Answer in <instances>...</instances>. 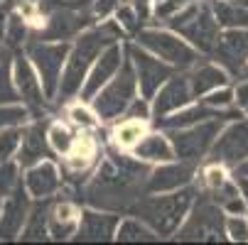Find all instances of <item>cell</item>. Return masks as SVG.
<instances>
[{
    "label": "cell",
    "mask_w": 248,
    "mask_h": 245,
    "mask_svg": "<svg viewBox=\"0 0 248 245\" xmlns=\"http://www.w3.org/2000/svg\"><path fill=\"white\" fill-rule=\"evenodd\" d=\"M148 164H143L138 157L108 152L93 172V177L84 191V201L91 208H101V211H130V206L145 194L148 184Z\"/></svg>",
    "instance_id": "obj_1"
},
{
    "label": "cell",
    "mask_w": 248,
    "mask_h": 245,
    "mask_svg": "<svg viewBox=\"0 0 248 245\" xmlns=\"http://www.w3.org/2000/svg\"><path fill=\"white\" fill-rule=\"evenodd\" d=\"M123 27L116 22H103L98 27L84 29L77 42L69 49L66 64H64V74H62V84H59V101H69L74 98L77 93H81L84 81L91 72V66L96 64V59L101 57V52L106 47H111L113 42L121 40Z\"/></svg>",
    "instance_id": "obj_2"
},
{
    "label": "cell",
    "mask_w": 248,
    "mask_h": 245,
    "mask_svg": "<svg viewBox=\"0 0 248 245\" xmlns=\"http://www.w3.org/2000/svg\"><path fill=\"white\" fill-rule=\"evenodd\" d=\"M194 199H197L194 187L162 191L160 196L143 194L130 206V214L140 221H145L160 238H167V235H174L180 231V223L187 218Z\"/></svg>",
    "instance_id": "obj_3"
},
{
    "label": "cell",
    "mask_w": 248,
    "mask_h": 245,
    "mask_svg": "<svg viewBox=\"0 0 248 245\" xmlns=\"http://www.w3.org/2000/svg\"><path fill=\"white\" fill-rule=\"evenodd\" d=\"M167 27L177 34H182L185 40L192 42L194 49L204 54H214L219 40H221V25L211 10V3H189L185 10L170 15Z\"/></svg>",
    "instance_id": "obj_4"
},
{
    "label": "cell",
    "mask_w": 248,
    "mask_h": 245,
    "mask_svg": "<svg viewBox=\"0 0 248 245\" xmlns=\"http://www.w3.org/2000/svg\"><path fill=\"white\" fill-rule=\"evenodd\" d=\"M135 93H138V76H135L133 61L125 59L123 66L118 69V74L91 98L93 113L98 115V120H106V123L116 120L118 115L128 111V106L135 101Z\"/></svg>",
    "instance_id": "obj_5"
},
{
    "label": "cell",
    "mask_w": 248,
    "mask_h": 245,
    "mask_svg": "<svg viewBox=\"0 0 248 245\" xmlns=\"http://www.w3.org/2000/svg\"><path fill=\"white\" fill-rule=\"evenodd\" d=\"M69 49H72L69 42H47V40H37V42L27 40V44H25V54L30 57L32 66L37 69L47 98H57V93H59Z\"/></svg>",
    "instance_id": "obj_6"
},
{
    "label": "cell",
    "mask_w": 248,
    "mask_h": 245,
    "mask_svg": "<svg viewBox=\"0 0 248 245\" xmlns=\"http://www.w3.org/2000/svg\"><path fill=\"white\" fill-rule=\"evenodd\" d=\"M180 240H224L226 218L224 208L209 194H199L187 214V223L177 231Z\"/></svg>",
    "instance_id": "obj_7"
},
{
    "label": "cell",
    "mask_w": 248,
    "mask_h": 245,
    "mask_svg": "<svg viewBox=\"0 0 248 245\" xmlns=\"http://www.w3.org/2000/svg\"><path fill=\"white\" fill-rule=\"evenodd\" d=\"M226 120L229 118H211V120H204V123H197V125H189V128L167 130V137L174 147V155L185 162L197 164L206 152H211V147H214L217 137L221 135Z\"/></svg>",
    "instance_id": "obj_8"
},
{
    "label": "cell",
    "mask_w": 248,
    "mask_h": 245,
    "mask_svg": "<svg viewBox=\"0 0 248 245\" xmlns=\"http://www.w3.org/2000/svg\"><path fill=\"white\" fill-rule=\"evenodd\" d=\"M135 40L140 47H145L162 61L172 64L174 69H192L197 64V49L180 40V34L165 32V29H140L135 34Z\"/></svg>",
    "instance_id": "obj_9"
},
{
    "label": "cell",
    "mask_w": 248,
    "mask_h": 245,
    "mask_svg": "<svg viewBox=\"0 0 248 245\" xmlns=\"http://www.w3.org/2000/svg\"><path fill=\"white\" fill-rule=\"evenodd\" d=\"M93 10L91 8H74V5H64L54 8L47 13L45 27L40 29V40L47 42H66L81 34L86 27L93 25Z\"/></svg>",
    "instance_id": "obj_10"
},
{
    "label": "cell",
    "mask_w": 248,
    "mask_h": 245,
    "mask_svg": "<svg viewBox=\"0 0 248 245\" xmlns=\"http://www.w3.org/2000/svg\"><path fill=\"white\" fill-rule=\"evenodd\" d=\"M130 61H133V69H135V76H138V86H140V93H143L145 101L155 98V93L165 86L167 79L174 76V66L162 61V59H155L145 52V47L140 49L135 44L125 47Z\"/></svg>",
    "instance_id": "obj_11"
},
{
    "label": "cell",
    "mask_w": 248,
    "mask_h": 245,
    "mask_svg": "<svg viewBox=\"0 0 248 245\" xmlns=\"http://www.w3.org/2000/svg\"><path fill=\"white\" fill-rule=\"evenodd\" d=\"M101 159V147L91 135H79L74 147L64 155L62 162V179H66L74 189L81 187V182L93 172L96 162Z\"/></svg>",
    "instance_id": "obj_12"
},
{
    "label": "cell",
    "mask_w": 248,
    "mask_h": 245,
    "mask_svg": "<svg viewBox=\"0 0 248 245\" xmlns=\"http://www.w3.org/2000/svg\"><path fill=\"white\" fill-rule=\"evenodd\" d=\"M243 159H248V120H236L217 137L211 147V162L236 167Z\"/></svg>",
    "instance_id": "obj_13"
},
{
    "label": "cell",
    "mask_w": 248,
    "mask_h": 245,
    "mask_svg": "<svg viewBox=\"0 0 248 245\" xmlns=\"http://www.w3.org/2000/svg\"><path fill=\"white\" fill-rule=\"evenodd\" d=\"M13 79H15V86L20 91L22 103H25L30 111H40L45 106V101H49L47 93H45V88H42L37 69L32 66L30 57L22 54V52L13 59Z\"/></svg>",
    "instance_id": "obj_14"
},
{
    "label": "cell",
    "mask_w": 248,
    "mask_h": 245,
    "mask_svg": "<svg viewBox=\"0 0 248 245\" xmlns=\"http://www.w3.org/2000/svg\"><path fill=\"white\" fill-rule=\"evenodd\" d=\"M32 196L25 189V184H20L10 196L3 199V214H0V240H13L20 238L25 221L30 216V208H32Z\"/></svg>",
    "instance_id": "obj_15"
},
{
    "label": "cell",
    "mask_w": 248,
    "mask_h": 245,
    "mask_svg": "<svg viewBox=\"0 0 248 245\" xmlns=\"http://www.w3.org/2000/svg\"><path fill=\"white\" fill-rule=\"evenodd\" d=\"M214 59L231 74L243 72L248 66V27L226 29L214 49Z\"/></svg>",
    "instance_id": "obj_16"
},
{
    "label": "cell",
    "mask_w": 248,
    "mask_h": 245,
    "mask_svg": "<svg viewBox=\"0 0 248 245\" xmlns=\"http://www.w3.org/2000/svg\"><path fill=\"white\" fill-rule=\"evenodd\" d=\"M123 49L118 42H113L111 47H106L98 57V61L91 66V72L84 81V88H81V98L84 101H91L106 84H108L116 74H118V69L123 66Z\"/></svg>",
    "instance_id": "obj_17"
},
{
    "label": "cell",
    "mask_w": 248,
    "mask_h": 245,
    "mask_svg": "<svg viewBox=\"0 0 248 245\" xmlns=\"http://www.w3.org/2000/svg\"><path fill=\"white\" fill-rule=\"evenodd\" d=\"M194 179V164L180 159V164L172 162H162L157 169H150L148 174V184H145V194H162V191H174L189 187Z\"/></svg>",
    "instance_id": "obj_18"
},
{
    "label": "cell",
    "mask_w": 248,
    "mask_h": 245,
    "mask_svg": "<svg viewBox=\"0 0 248 245\" xmlns=\"http://www.w3.org/2000/svg\"><path fill=\"white\" fill-rule=\"evenodd\" d=\"M118 216L113 211H101V208H89L81 211L79 228H77V240L81 243H108L116 238L118 231Z\"/></svg>",
    "instance_id": "obj_19"
},
{
    "label": "cell",
    "mask_w": 248,
    "mask_h": 245,
    "mask_svg": "<svg viewBox=\"0 0 248 245\" xmlns=\"http://www.w3.org/2000/svg\"><path fill=\"white\" fill-rule=\"evenodd\" d=\"M192 98H194V93H192V86H189V76H180V74H177V76L167 79L165 86L155 93V103H153L155 120L187 108L192 103Z\"/></svg>",
    "instance_id": "obj_20"
},
{
    "label": "cell",
    "mask_w": 248,
    "mask_h": 245,
    "mask_svg": "<svg viewBox=\"0 0 248 245\" xmlns=\"http://www.w3.org/2000/svg\"><path fill=\"white\" fill-rule=\"evenodd\" d=\"M62 182L64 179L59 177V167L52 159H42L37 164L27 167L22 177V184L32 199H52L59 191Z\"/></svg>",
    "instance_id": "obj_21"
},
{
    "label": "cell",
    "mask_w": 248,
    "mask_h": 245,
    "mask_svg": "<svg viewBox=\"0 0 248 245\" xmlns=\"http://www.w3.org/2000/svg\"><path fill=\"white\" fill-rule=\"evenodd\" d=\"M52 145H49V137H47V128L45 123H32L25 128V135H22V143H20V150H17V164L22 169L37 164L42 159H49L52 157Z\"/></svg>",
    "instance_id": "obj_22"
},
{
    "label": "cell",
    "mask_w": 248,
    "mask_h": 245,
    "mask_svg": "<svg viewBox=\"0 0 248 245\" xmlns=\"http://www.w3.org/2000/svg\"><path fill=\"white\" fill-rule=\"evenodd\" d=\"M211 118H241V113L236 108H229V111H219V108H211L206 103L202 106H194V108H185V111H177V113H170L165 118H157V128L162 130H177V128H189V125H197V123H204V120H211Z\"/></svg>",
    "instance_id": "obj_23"
},
{
    "label": "cell",
    "mask_w": 248,
    "mask_h": 245,
    "mask_svg": "<svg viewBox=\"0 0 248 245\" xmlns=\"http://www.w3.org/2000/svg\"><path fill=\"white\" fill-rule=\"evenodd\" d=\"M79 218H81V211H79L77 201L62 199V201L52 203V211H49V238L52 240H66V238L77 235Z\"/></svg>",
    "instance_id": "obj_24"
},
{
    "label": "cell",
    "mask_w": 248,
    "mask_h": 245,
    "mask_svg": "<svg viewBox=\"0 0 248 245\" xmlns=\"http://www.w3.org/2000/svg\"><path fill=\"white\" fill-rule=\"evenodd\" d=\"M187 76H189V86H192L194 98L206 96V93L229 84V72L221 64H194L192 74H187Z\"/></svg>",
    "instance_id": "obj_25"
},
{
    "label": "cell",
    "mask_w": 248,
    "mask_h": 245,
    "mask_svg": "<svg viewBox=\"0 0 248 245\" xmlns=\"http://www.w3.org/2000/svg\"><path fill=\"white\" fill-rule=\"evenodd\" d=\"M133 157L143 159V162H160L162 164V162H172L177 155H174V147H172L167 135L150 132L133 147Z\"/></svg>",
    "instance_id": "obj_26"
},
{
    "label": "cell",
    "mask_w": 248,
    "mask_h": 245,
    "mask_svg": "<svg viewBox=\"0 0 248 245\" xmlns=\"http://www.w3.org/2000/svg\"><path fill=\"white\" fill-rule=\"evenodd\" d=\"M49 211H52L49 199H34L20 238L22 240H45V238H49Z\"/></svg>",
    "instance_id": "obj_27"
},
{
    "label": "cell",
    "mask_w": 248,
    "mask_h": 245,
    "mask_svg": "<svg viewBox=\"0 0 248 245\" xmlns=\"http://www.w3.org/2000/svg\"><path fill=\"white\" fill-rule=\"evenodd\" d=\"M211 10H214L219 25L226 29L248 27V8L246 5H238L233 0H211Z\"/></svg>",
    "instance_id": "obj_28"
},
{
    "label": "cell",
    "mask_w": 248,
    "mask_h": 245,
    "mask_svg": "<svg viewBox=\"0 0 248 245\" xmlns=\"http://www.w3.org/2000/svg\"><path fill=\"white\" fill-rule=\"evenodd\" d=\"M209 196L214 199L224 211H229V214H243L246 211V199H243V194H241V189H238V182H224L221 187H217V189H211L209 191Z\"/></svg>",
    "instance_id": "obj_29"
},
{
    "label": "cell",
    "mask_w": 248,
    "mask_h": 245,
    "mask_svg": "<svg viewBox=\"0 0 248 245\" xmlns=\"http://www.w3.org/2000/svg\"><path fill=\"white\" fill-rule=\"evenodd\" d=\"M116 240H121V243H155V240H160V235L145 221L128 218V221L118 223Z\"/></svg>",
    "instance_id": "obj_30"
},
{
    "label": "cell",
    "mask_w": 248,
    "mask_h": 245,
    "mask_svg": "<svg viewBox=\"0 0 248 245\" xmlns=\"http://www.w3.org/2000/svg\"><path fill=\"white\" fill-rule=\"evenodd\" d=\"M143 137H145V120H140V118L123 115L121 125H116V130H113L116 147H135Z\"/></svg>",
    "instance_id": "obj_31"
},
{
    "label": "cell",
    "mask_w": 248,
    "mask_h": 245,
    "mask_svg": "<svg viewBox=\"0 0 248 245\" xmlns=\"http://www.w3.org/2000/svg\"><path fill=\"white\" fill-rule=\"evenodd\" d=\"M27 34H30L27 17L22 13H10L8 22H5V34H3L8 49H22L27 44Z\"/></svg>",
    "instance_id": "obj_32"
},
{
    "label": "cell",
    "mask_w": 248,
    "mask_h": 245,
    "mask_svg": "<svg viewBox=\"0 0 248 245\" xmlns=\"http://www.w3.org/2000/svg\"><path fill=\"white\" fill-rule=\"evenodd\" d=\"M47 137H49V145H52V150L57 152V155H66L69 150L74 147V143H77V130H72L66 123H49V128H47Z\"/></svg>",
    "instance_id": "obj_33"
},
{
    "label": "cell",
    "mask_w": 248,
    "mask_h": 245,
    "mask_svg": "<svg viewBox=\"0 0 248 245\" xmlns=\"http://www.w3.org/2000/svg\"><path fill=\"white\" fill-rule=\"evenodd\" d=\"M20 101L22 98L13 79V61H10V54H5L3 61H0V106L3 103H20Z\"/></svg>",
    "instance_id": "obj_34"
},
{
    "label": "cell",
    "mask_w": 248,
    "mask_h": 245,
    "mask_svg": "<svg viewBox=\"0 0 248 245\" xmlns=\"http://www.w3.org/2000/svg\"><path fill=\"white\" fill-rule=\"evenodd\" d=\"M22 135H25V125H8V128H0V162L13 159L20 150L22 143Z\"/></svg>",
    "instance_id": "obj_35"
},
{
    "label": "cell",
    "mask_w": 248,
    "mask_h": 245,
    "mask_svg": "<svg viewBox=\"0 0 248 245\" xmlns=\"http://www.w3.org/2000/svg\"><path fill=\"white\" fill-rule=\"evenodd\" d=\"M20 184H22V179H20V164L13 162V159L0 162V199L10 196Z\"/></svg>",
    "instance_id": "obj_36"
},
{
    "label": "cell",
    "mask_w": 248,
    "mask_h": 245,
    "mask_svg": "<svg viewBox=\"0 0 248 245\" xmlns=\"http://www.w3.org/2000/svg\"><path fill=\"white\" fill-rule=\"evenodd\" d=\"M30 118V108L20 106V103H3L0 106V128H8V125H25V120Z\"/></svg>",
    "instance_id": "obj_37"
},
{
    "label": "cell",
    "mask_w": 248,
    "mask_h": 245,
    "mask_svg": "<svg viewBox=\"0 0 248 245\" xmlns=\"http://www.w3.org/2000/svg\"><path fill=\"white\" fill-rule=\"evenodd\" d=\"M204 103H206V106H211V108H219V111H229V108H233V103H236V93H233L231 88L221 86V88H217V91L206 93Z\"/></svg>",
    "instance_id": "obj_38"
},
{
    "label": "cell",
    "mask_w": 248,
    "mask_h": 245,
    "mask_svg": "<svg viewBox=\"0 0 248 245\" xmlns=\"http://www.w3.org/2000/svg\"><path fill=\"white\" fill-rule=\"evenodd\" d=\"M116 17H118V25L125 29V32H130V34H138L140 32V17H138V13L133 10V5H121L118 10H116Z\"/></svg>",
    "instance_id": "obj_39"
},
{
    "label": "cell",
    "mask_w": 248,
    "mask_h": 245,
    "mask_svg": "<svg viewBox=\"0 0 248 245\" xmlns=\"http://www.w3.org/2000/svg\"><path fill=\"white\" fill-rule=\"evenodd\" d=\"M226 235L236 243H248V218H238V214H231V218H226Z\"/></svg>",
    "instance_id": "obj_40"
},
{
    "label": "cell",
    "mask_w": 248,
    "mask_h": 245,
    "mask_svg": "<svg viewBox=\"0 0 248 245\" xmlns=\"http://www.w3.org/2000/svg\"><path fill=\"white\" fill-rule=\"evenodd\" d=\"M202 182H204L206 191H211V189L221 187L224 182H229V177H226V172L221 169V164H219V162H211V164L204 169V177H202Z\"/></svg>",
    "instance_id": "obj_41"
},
{
    "label": "cell",
    "mask_w": 248,
    "mask_h": 245,
    "mask_svg": "<svg viewBox=\"0 0 248 245\" xmlns=\"http://www.w3.org/2000/svg\"><path fill=\"white\" fill-rule=\"evenodd\" d=\"M189 3H194V0H160V3H157V10H155V15H157V17H162V20H167L170 15H174V13L185 10Z\"/></svg>",
    "instance_id": "obj_42"
},
{
    "label": "cell",
    "mask_w": 248,
    "mask_h": 245,
    "mask_svg": "<svg viewBox=\"0 0 248 245\" xmlns=\"http://www.w3.org/2000/svg\"><path fill=\"white\" fill-rule=\"evenodd\" d=\"M69 115H72V123H74L77 128H81V130H93V128H96V120H93L91 113H89L86 108H81V106H74L72 111H69Z\"/></svg>",
    "instance_id": "obj_43"
},
{
    "label": "cell",
    "mask_w": 248,
    "mask_h": 245,
    "mask_svg": "<svg viewBox=\"0 0 248 245\" xmlns=\"http://www.w3.org/2000/svg\"><path fill=\"white\" fill-rule=\"evenodd\" d=\"M118 8H121V0H93V5H91L93 15L101 17V20L108 17V15H113Z\"/></svg>",
    "instance_id": "obj_44"
},
{
    "label": "cell",
    "mask_w": 248,
    "mask_h": 245,
    "mask_svg": "<svg viewBox=\"0 0 248 245\" xmlns=\"http://www.w3.org/2000/svg\"><path fill=\"white\" fill-rule=\"evenodd\" d=\"M125 118H140V120H145V118H150V108H148V101L145 98H135L130 106H128V111L123 113Z\"/></svg>",
    "instance_id": "obj_45"
},
{
    "label": "cell",
    "mask_w": 248,
    "mask_h": 245,
    "mask_svg": "<svg viewBox=\"0 0 248 245\" xmlns=\"http://www.w3.org/2000/svg\"><path fill=\"white\" fill-rule=\"evenodd\" d=\"M236 103H238V108L243 111V113H248V81H241L238 86H236Z\"/></svg>",
    "instance_id": "obj_46"
},
{
    "label": "cell",
    "mask_w": 248,
    "mask_h": 245,
    "mask_svg": "<svg viewBox=\"0 0 248 245\" xmlns=\"http://www.w3.org/2000/svg\"><path fill=\"white\" fill-rule=\"evenodd\" d=\"M133 10L138 13L140 22H145L150 17V0H133Z\"/></svg>",
    "instance_id": "obj_47"
},
{
    "label": "cell",
    "mask_w": 248,
    "mask_h": 245,
    "mask_svg": "<svg viewBox=\"0 0 248 245\" xmlns=\"http://www.w3.org/2000/svg\"><path fill=\"white\" fill-rule=\"evenodd\" d=\"M238 177H248V159H243L241 164L233 167V179H238Z\"/></svg>",
    "instance_id": "obj_48"
},
{
    "label": "cell",
    "mask_w": 248,
    "mask_h": 245,
    "mask_svg": "<svg viewBox=\"0 0 248 245\" xmlns=\"http://www.w3.org/2000/svg\"><path fill=\"white\" fill-rule=\"evenodd\" d=\"M59 3H62V0H40V8H42L45 13H49V10H54Z\"/></svg>",
    "instance_id": "obj_49"
},
{
    "label": "cell",
    "mask_w": 248,
    "mask_h": 245,
    "mask_svg": "<svg viewBox=\"0 0 248 245\" xmlns=\"http://www.w3.org/2000/svg\"><path fill=\"white\" fill-rule=\"evenodd\" d=\"M236 182H238V189H241V194H243V199L248 201V177H238Z\"/></svg>",
    "instance_id": "obj_50"
},
{
    "label": "cell",
    "mask_w": 248,
    "mask_h": 245,
    "mask_svg": "<svg viewBox=\"0 0 248 245\" xmlns=\"http://www.w3.org/2000/svg\"><path fill=\"white\" fill-rule=\"evenodd\" d=\"M5 22H8V17H5L3 10H0V40H3V34H5Z\"/></svg>",
    "instance_id": "obj_51"
},
{
    "label": "cell",
    "mask_w": 248,
    "mask_h": 245,
    "mask_svg": "<svg viewBox=\"0 0 248 245\" xmlns=\"http://www.w3.org/2000/svg\"><path fill=\"white\" fill-rule=\"evenodd\" d=\"M5 54H8V52L3 49V44H0V61H3V57H5Z\"/></svg>",
    "instance_id": "obj_52"
},
{
    "label": "cell",
    "mask_w": 248,
    "mask_h": 245,
    "mask_svg": "<svg viewBox=\"0 0 248 245\" xmlns=\"http://www.w3.org/2000/svg\"><path fill=\"white\" fill-rule=\"evenodd\" d=\"M17 3H37V0H17Z\"/></svg>",
    "instance_id": "obj_53"
},
{
    "label": "cell",
    "mask_w": 248,
    "mask_h": 245,
    "mask_svg": "<svg viewBox=\"0 0 248 245\" xmlns=\"http://www.w3.org/2000/svg\"><path fill=\"white\" fill-rule=\"evenodd\" d=\"M0 214H3V199H0Z\"/></svg>",
    "instance_id": "obj_54"
},
{
    "label": "cell",
    "mask_w": 248,
    "mask_h": 245,
    "mask_svg": "<svg viewBox=\"0 0 248 245\" xmlns=\"http://www.w3.org/2000/svg\"><path fill=\"white\" fill-rule=\"evenodd\" d=\"M246 218H248V211H246Z\"/></svg>",
    "instance_id": "obj_55"
},
{
    "label": "cell",
    "mask_w": 248,
    "mask_h": 245,
    "mask_svg": "<svg viewBox=\"0 0 248 245\" xmlns=\"http://www.w3.org/2000/svg\"><path fill=\"white\" fill-rule=\"evenodd\" d=\"M157 3H160V0H157Z\"/></svg>",
    "instance_id": "obj_56"
}]
</instances>
